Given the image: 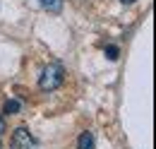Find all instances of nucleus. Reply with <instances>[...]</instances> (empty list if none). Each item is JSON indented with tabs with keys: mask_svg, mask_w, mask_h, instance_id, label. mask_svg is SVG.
Instances as JSON below:
<instances>
[{
	"mask_svg": "<svg viewBox=\"0 0 156 149\" xmlns=\"http://www.w3.org/2000/svg\"><path fill=\"white\" fill-rule=\"evenodd\" d=\"M65 79V70L60 63H51L48 67H43V72L39 77V89L41 92H55Z\"/></svg>",
	"mask_w": 156,
	"mask_h": 149,
	"instance_id": "f257e3e1",
	"label": "nucleus"
},
{
	"mask_svg": "<svg viewBox=\"0 0 156 149\" xmlns=\"http://www.w3.org/2000/svg\"><path fill=\"white\" fill-rule=\"evenodd\" d=\"M0 149H2V142H0Z\"/></svg>",
	"mask_w": 156,
	"mask_h": 149,
	"instance_id": "1a4fd4ad",
	"label": "nucleus"
},
{
	"mask_svg": "<svg viewBox=\"0 0 156 149\" xmlns=\"http://www.w3.org/2000/svg\"><path fill=\"white\" fill-rule=\"evenodd\" d=\"M36 147V140L34 135L29 132V128H17L10 137V149H34Z\"/></svg>",
	"mask_w": 156,
	"mask_h": 149,
	"instance_id": "f03ea898",
	"label": "nucleus"
},
{
	"mask_svg": "<svg viewBox=\"0 0 156 149\" xmlns=\"http://www.w3.org/2000/svg\"><path fill=\"white\" fill-rule=\"evenodd\" d=\"M118 53H120V51H118V46H108V48H106L108 60H118Z\"/></svg>",
	"mask_w": 156,
	"mask_h": 149,
	"instance_id": "423d86ee",
	"label": "nucleus"
},
{
	"mask_svg": "<svg viewBox=\"0 0 156 149\" xmlns=\"http://www.w3.org/2000/svg\"><path fill=\"white\" fill-rule=\"evenodd\" d=\"M2 111L7 113V115H15V113L22 111V104L17 101V99H10V101H5V108H2Z\"/></svg>",
	"mask_w": 156,
	"mask_h": 149,
	"instance_id": "39448f33",
	"label": "nucleus"
},
{
	"mask_svg": "<svg viewBox=\"0 0 156 149\" xmlns=\"http://www.w3.org/2000/svg\"><path fill=\"white\" fill-rule=\"evenodd\" d=\"M39 5L43 7V10L53 12V15H58L60 10H62V0H39Z\"/></svg>",
	"mask_w": 156,
	"mask_h": 149,
	"instance_id": "20e7f679",
	"label": "nucleus"
},
{
	"mask_svg": "<svg viewBox=\"0 0 156 149\" xmlns=\"http://www.w3.org/2000/svg\"><path fill=\"white\" fill-rule=\"evenodd\" d=\"M96 147V142H94V135L87 130V132H82L79 135V140H77V149H94Z\"/></svg>",
	"mask_w": 156,
	"mask_h": 149,
	"instance_id": "7ed1b4c3",
	"label": "nucleus"
},
{
	"mask_svg": "<svg viewBox=\"0 0 156 149\" xmlns=\"http://www.w3.org/2000/svg\"><path fill=\"white\" fill-rule=\"evenodd\" d=\"M120 2H125V5H132V2H135V0H120Z\"/></svg>",
	"mask_w": 156,
	"mask_h": 149,
	"instance_id": "6e6552de",
	"label": "nucleus"
},
{
	"mask_svg": "<svg viewBox=\"0 0 156 149\" xmlns=\"http://www.w3.org/2000/svg\"><path fill=\"white\" fill-rule=\"evenodd\" d=\"M2 132H5V118L0 115V135H2Z\"/></svg>",
	"mask_w": 156,
	"mask_h": 149,
	"instance_id": "0eeeda50",
	"label": "nucleus"
}]
</instances>
